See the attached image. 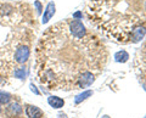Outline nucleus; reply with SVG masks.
<instances>
[{
	"instance_id": "nucleus-1",
	"label": "nucleus",
	"mask_w": 146,
	"mask_h": 118,
	"mask_svg": "<svg viewBox=\"0 0 146 118\" xmlns=\"http://www.w3.org/2000/svg\"><path fill=\"white\" fill-rule=\"evenodd\" d=\"M36 72L48 89L72 90L90 87L102 71L107 54L94 34H73L68 21L58 22L43 34L36 46Z\"/></svg>"
},
{
	"instance_id": "nucleus-2",
	"label": "nucleus",
	"mask_w": 146,
	"mask_h": 118,
	"mask_svg": "<svg viewBox=\"0 0 146 118\" xmlns=\"http://www.w3.org/2000/svg\"><path fill=\"white\" fill-rule=\"evenodd\" d=\"M88 17L118 43H139L146 35V0L90 1Z\"/></svg>"
},
{
	"instance_id": "nucleus-3",
	"label": "nucleus",
	"mask_w": 146,
	"mask_h": 118,
	"mask_svg": "<svg viewBox=\"0 0 146 118\" xmlns=\"http://www.w3.org/2000/svg\"><path fill=\"white\" fill-rule=\"evenodd\" d=\"M33 39L31 9L23 3L0 1V84L7 83L17 68L15 54Z\"/></svg>"
},
{
	"instance_id": "nucleus-4",
	"label": "nucleus",
	"mask_w": 146,
	"mask_h": 118,
	"mask_svg": "<svg viewBox=\"0 0 146 118\" xmlns=\"http://www.w3.org/2000/svg\"><path fill=\"white\" fill-rule=\"evenodd\" d=\"M29 55H31V45L29 44L22 45L21 48H18L15 54V61L17 63V66L25 65V63L28 61Z\"/></svg>"
},
{
	"instance_id": "nucleus-5",
	"label": "nucleus",
	"mask_w": 146,
	"mask_h": 118,
	"mask_svg": "<svg viewBox=\"0 0 146 118\" xmlns=\"http://www.w3.org/2000/svg\"><path fill=\"white\" fill-rule=\"evenodd\" d=\"M55 9H56V6H55V4L52 1H50L48 5H46V9H45L44 15H43V20H42V22H43L44 25L48 23V22L54 17V15H55Z\"/></svg>"
},
{
	"instance_id": "nucleus-6",
	"label": "nucleus",
	"mask_w": 146,
	"mask_h": 118,
	"mask_svg": "<svg viewBox=\"0 0 146 118\" xmlns=\"http://www.w3.org/2000/svg\"><path fill=\"white\" fill-rule=\"evenodd\" d=\"M26 113L29 118H42L43 117V111L36 106H28L26 108Z\"/></svg>"
},
{
	"instance_id": "nucleus-7",
	"label": "nucleus",
	"mask_w": 146,
	"mask_h": 118,
	"mask_svg": "<svg viewBox=\"0 0 146 118\" xmlns=\"http://www.w3.org/2000/svg\"><path fill=\"white\" fill-rule=\"evenodd\" d=\"M48 103L52 108H61L65 105V100H62L61 97H57V96H50L48 97Z\"/></svg>"
},
{
	"instance_id": "nucleus-8",
	"label": "nucleus",
	"mask_w": 146,
	"mask_h": 118,
	"mask_svg": "<svg viewBox=\"0 0 146 118\" xmlns=\"http://www.w3.org/2000/svg\"><path fill=\"white\" fill-rule=\"evenodd\" d=\"M128 58H129V55H128V52L125 51V50H122V51H118L115 54V60L117 62H122L124 63L128 61Z\"/></svg>"
},
{
	"instance_id": "nucleus-9",
	"label": "nucleus",
	"mask_w": 146,
	"mask_h": 118,
	"mask_svg": "<svg viewBox=\"0 0 146 118\" xmlns=\"http://www.w3.org/2000/svg\"><path fill=\"white\" fill-rule=\"evenodd\" d=\"M7 111L11 113L12 116H18L20 115V113L22 112V107L18 105V103H10V105H9V107H7Z\"/></svg>"
},
{
	"instance_id": "nucleus-10",
	"label": "nucleus",
	"mask_w": 146,
	"mask_h": 118,
	"mask_svg": "<svg viewBox=\"0 0 146 118\" xmlns=\"http://www.w3.org/2000/svg\"><path fill=\"white\" fill-rule=\"evenodd\" d=\"M27 74V70L26 67H17L13 71V78H18V79H25Z\"/></svg>"
},
{
	"instance_id": "nucleus-11",
	"label": "nucleus",
	"mask_w": 146,
	"mask_h": 118,
	"mask_svg": "<svg viewBox=\"0 0 146 118\" xmlns=\"http://www.w3.org/2000/svg\"><path fill=\"white\" fill-rule=\"evenodd\" d=\"M93 95V91L91 90H86V91H84V93H82V94H79V95H77L76 96V99H74V102L78 105V103H80L82 101H84L85 99H88L89 96H91Z\"/></svg>"
},
{
	"instance_id": "nucleus-12",
	"label": "nucleus",
	"mask_w": 146,
	"mask_h": 118,
	"mask_svg": "<svg viewBox=\"0 0 146 118\" xmlns=\"http://www.w3.org/2000/svg\"><path fill=\"white\" fill-rule=\"evenodd\" d=\"M10 100H11V95L10 94L0 90V105H6V103L10 102Z\"/></svg>"
},
{
	"instance_id": "nucleus-13",
	"label": "nucleus",
	"mask_w": 146,
	"mask_h": 118,
	"mask_svg": "<svg viewBox=\"0 0 146 118\" xmlns=\"http://www.w3.org/2000/svg\"><path fill=\"white\" fill-rule=\"evenodd\" d=\"M34 6L36 7V13L39 15V13L42 12V5H40V3H39V1H35V3H34Z\"/></svg>"
},
{
	"instance_id": "nucleus-14",
	"label": "nucleus",
	"mask_w": 146,
	"mask_h": 118,
	"mask_svg": "<svg viewBox=\"0 0 146 118\" xmlns=\"http://www.w3.org/2000/svg\"><path fill=\"white\" fill-rule=\"evenodd\" d=\"M82 16H83V13H82L80 11L76 12V13H73V19H74V20H80V19H82Z\"/></svg>"
},
{
	"instance_id": "nucleus-15",
	"label": "nucleus",
	"mask_w": 146,
	"mask_h": 118,
	"mask_svg": "<svg viewBox=\"0 0 146 118\" xmlns=\"http://www.w3.org/2000/svg\"><path fill=\"white\" fill-rule=\"evenodd\" d=\"M31 90H32V91H33L34 94H36V95H40L39 90L36 89V87H34V84H31Z\"/></svg>"
},
{
	"instance_id": "nucleus-16",
	"label": "nucleus",
	"mask_w": 146,
	"mask_h": 118,
	"mask_svg": "<svg viewBox=\"0 0 146 118\" xmlns=\"http://www.w3.org/2000/svg\"><path fill=\"white\" fill-rule=\"evenodd\" d=\"M90 1H100V0H90Z\"/></svg>"
},
{
	"instance_id": "nucleus-17",
	"label": "nucleus",
	"mask_w": 146,
	"mask_h": 118,
	"mask_svg": "<svg viewBox=\"0 0 146 118\" xmlns=\"http://www.w3.org/2000/svg\"><path fill=\"white\" fill-rule=\"evenodd\" d=\"M145 118H146V117H145Z\"/></svg>"
}]
</instances>
